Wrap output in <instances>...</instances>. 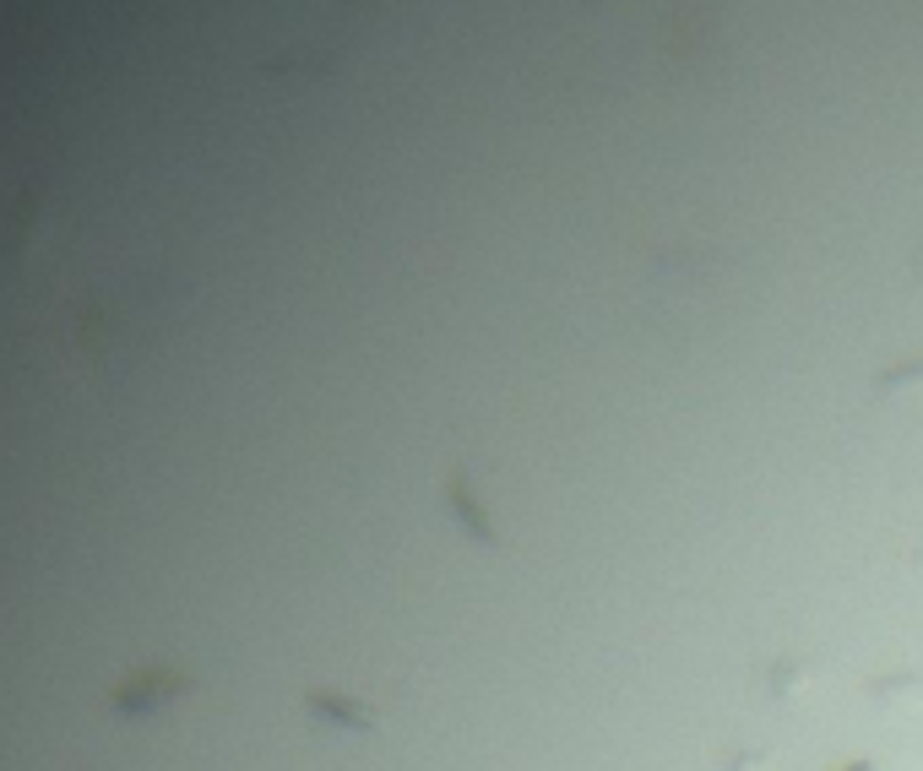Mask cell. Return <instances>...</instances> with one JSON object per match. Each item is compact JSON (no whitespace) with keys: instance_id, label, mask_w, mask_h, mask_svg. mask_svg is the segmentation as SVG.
<instances>
[{"instance_id":"6da1fadb","label":"cell","mask_w":923,"mask_h":771,"mask_svg":"<svg viewBox=\"0 0 923 771\" xmlns=\"http://www.w3.org/2000/svg\"><path fill=\"white\" fill-rule=\"evenodd\" d=\"M446 506H452V516L462 521V532H467L473 543H484V549H500V532L489 527V511L473 500L467 467H452V473H446Z\"/></svg>"},{"instance_id":"7a4b0ae2","label":"cell","mask_w":923,"mask_h":771,"mask_svg":"<svg viewBox=\"0 0 923 771\" xmlns=\"http://www.w3.org/2000/svg\"><path fill=\"white\" fill-rule=\"evenodd\" d=\"M305 707L316 711V717H327V722H337V728H353V733H381V711H370L364 701H353V696L310 690V696H305Z\"/></svg>"},{"instance_id":"3957f363","label":"cell","mask_w":923,"mask_h":771,"mask_svg":"<svg viewBox=\"0 0 923 771\" xmlns=\"http://www.w3.org/2000/svg\"><path fill=\"white\" fill-rule=\"evenodd\" d=\"M815 679H820V668L804 663V657H772V663H766V690H772V701H798Z\"/></svg>"},{"instance_id":"277c9868","label":"cell","mask_w":923,"mask_h":771,"mask_svg":"<svg viewBox=\"0 0 923 771\" xmlns=\"http://www.w3.org/2000/svg\"><path fill=\"white\" fill-rule=\"evenodd\" d=\"M718 771H772V756L755 750V744H744V750H728Z\"/></svg>"},{"instance_id":"5b68a950","label":"cell","mask_w":923,"mask_h":771,"mask_svg":"<svg viewBox=\"0 0 923 771\" xmlns=\"http://www.w3.org/2000/svg\"><path fill=\"white\" fill-rule=\"evenodd\" d=\"M919 674H897V679H874V696H919Z\"/></svg>"},{"instance_id":"8992f818","label":"cell","mask_w":923,"mask_h":771,"mask_svg":"<svg viewBox=\"0 0 923 771\" xmlns=\"http://www.w3.org/2000/svg\"><path fill=\"white\" fill-rule=\"evenodd\" d=\"M848 771H874V767H869V761H853V767H848Z\"/></svg>"}]
</instances>
